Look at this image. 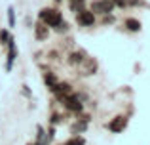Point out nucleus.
Returning <instances> with one entry per match:
<instances>
[{
  "mask_svg": "<svg viewBox=\"0 0 150 145\" xmlns=\"http://www.w3.org/2000/svg\"><path fill=\"white\" fill-rule=\"evenodd\" d=\"M125 27H127V31H131V33H139L141 31V21L135 17H127L125 19Z\"/></svg>",
  "mask_w": 150,
  "mask_h": 145,
  "instance_id": "nucleus-11",
  "label": "nucleus"
},
{
  "mask_svg": "<svg viewBox=\"0 0 150 145\" xmlns=\"http://www.w3.org/2000/svg\"><path fill=\"white\" fill-rule=\"evenodd\" d=\"M65 145H86V139L82 138V136H74V138H70Z\"/></svg>",
  "mask_w": 150,
  "mask_h": 145,
  "instance_id": "nucleus-14",
  "label": "nucleus"
},
{
  "mask_svg": "<svg viewBox=\"0 0 150 145\" xmlns=\"http://www.w3.org/2000/svg\"><path fill=\"white\" fill-rule=\"evenodd\" d=\"M53 29H55V31H57V33H65V31H67V29H69V25H67V21H65V19H63V21H61V23H59V25H57V27H53Z\"/></svg>",
  "mask_w": 150,
  "mask_h": 145,
  "instance_id": "nucleus-17",
  "label": "nucleus"
},
{
  "mask_svg": "<svg viewBox=\"0 0 150 145\" xmlns=\"http://www.w3.org/2000/svg\"><path fill=\"white\" fill-rule=\"evenodd\" d=\"M15 57H17V48H15V40H13V38H10V40H8V63H6V71H11Z\"/></svg>",
  "mask_w": 150,
  "mask_h": 145,
  "instance_id": "nucleus-7",
  "label": "nucleus"
},
{
  "mask_svg": "<svg viewBox=\"0 0 150 145\" xmlns=\"http://www.w3.org/2000/svg\"><path fill=\"white\" fill-rule=\"evenodd\" d=\"M114 8L112 0H97V2L91 4V11L93 14H110Z\"/></svg>",
  "mask_w": 150,
  "mask_h": 145,
  "instance_id": "nucleus-3",
  "label": "nucleus"
},
{
  "mask_svg": "<svg viewBox=\"0 0 150 145\" xmlns=\"http://www.w3.org/2000/svg\"><path fill=\"white\" fill-rule=\"evenodd\" d=\"M125 126H127V119H125V116H122V115H120V116H114V119L108 122V130L114 132V134H120V132H124Z\"/></svg>",
  "mask_w": 150,
  "mask_h": 145,
  "instance_id": "nucleus-4",
  "label": "nucleus"
},
{
  "mask_svg": "<svg viewBox=\"0 0 150 145\" xmlns=\"http://www.w3.org/2000/svg\"><path fill=\"white\" fill-rule=\"evenodd\" d=\"M76 21L80 23L82 27H91L93 23H95V14H93L91 10H80L78 11V15H76Z\"/></svg>",
  "mask_w": 150,
  "mask_h": 145,
  "instance_id": "nucleus-2",
  "label": "nucleus"
},
{
  "mask_svg": "<svg viewBox=\"0 0 150 145\" xmlns=\"http://www.w3.org/2000/svg\"><path fill=\"white\" fill-rule=\"evenodd\" d=\"M40 21L46 23L48 27H57L59 23L63 21V15L59 10H55V8H42L40 10Z\"/></svg>",
  "mask_w": 150,
  "mask_h": 145,
  "instance_id": "nucleus-1",
  "label": "nucleus"
},
{
  "mask_svg": "<svg viewBox=\"0 0 150 145\" xmlns=\"http://www.w3.org/2000/svg\"><path fill=\"white\" fill-rule=\"evenodd\" d=\"M51 122H53V124L61 122V116H59V115H53V116H51Z\"/></svg>",
  "mask_w": 150,
  "mask_h": 145,
  "instance_id": "nucleus-19",
  "label": "nucleus"
},
{
  "mask_svg": "<svg viewBox=\"0 0 150 145\" xmlns=\"http://www.w3.org/2000/svg\"><path fill=\"white\" fill-rule=\"evenodd\" d=\"M55 2H61V0H55Z\"/></svg>",
  "mask_w": 150,
  "mask_h": 145,
  "instance_id": "nucleus-22",
  "label": "nucleus"
},
{
  "mask_svg": "<svg viewBox=\"0 0 150 145\" xmlns=\"http://www.w3.org/2000/svg\"><path fill=\"white\" fill-rule=\"evenodd\" d=\"M127 4H131V6H139L141 0H127Z\"/></svg>",
  "mask_w": 150,
  "mask_h": 145,
  "instance_id": "nucleus-20",
  "label": "nucleus"
},
{
  "mask_svg": "<svg viewBox=\"0 0 150 145\" xmlns=\"http://www.w3.org/2000/svg\"><path fill=\"white\" fill-rule=\"evenodd\" d=\"M53 94L57 96V99H65V97H69L70 94H72V86L69 84V82H57V86L53 88Z\"/></svg>",
  "mask_w": 150,
  "mask_h": 145,
  "instance_id": "nucleus-6",
  "label": "nucleus"
},
{
  "mask_svg": "<svg viewBox=\"0 0 150 145\" xmlns=\"http://www.w3.org/2000/svg\"><path fill=\"white\" fill-rule=\"evenodd\" d=\"M34 36H36V40H48V36H50V29H48V25L46 23H36L34 25Z\"/></svg>",
  "mask_w": 150,
  "mask_h": 145,
  "instance_id": "nucleus-8",
  "label": "nucleus"
},
{
  "mask_svg": "<svg viewBox=\"0 0 150 145\" xmlns=\"http://www.w3.org/2000/svg\"><path fill=\"white\" fill-rule=\"evenodd\" d=\"M97 71V61L91 59V57H86L84 59V73L82 74H93Z\"/></svg>",
  "mask_w": 150,
  "mask_h": 145,
  "instance_id": "nucleus-9",
  "label": "nucleus"
},
{
  "mask_svg": "<svg viewBox=\"0 0 150 145\" xmlns=\"http://www.w3.org/2000/svg\"><path fill=\"white\" fill-rule=\"evenodd\" d=\"M84 59H86V54L84 52H72L69 56V63L70 65H82V63H84Z\"/></svg>",
  "mask_w": 150,
  "mask_h": 145,
  "instance_id": "nucleus-10",
  "label": "nucleus"
},
{
  "mask_svg": "<svg viewBox=\"0 0 150 145\" xmlns=\"http://www.w3.org/2000/svg\"><path fill=\"white\" fill-rule=\"evenodd\" d=\"M84 4H86V0H70V8H72V11H80V10H84Z\"/></svg>",
  "mask_w": 150,
  "mask_h": 145,
  "instance_id": "nucleus-13",
  "label": "nucleus"
},
{
  "mask_svg": "<svg viewBox=\"0 0 150 145\" xmlns=\"http://www.w3.org/2000/svg\"><path fill=\"white\" fill-rule=\"evenodd\" d=\"M112 2H114V6H118V8L127 6V0H112Z\"/></svg>",
  "mask_w": 150,
  "mask_h": 145,
  "instance_id": "nucleus-18",
  "label": "nucleus"
},
{
  "mask_svg": "<svg viewBox=\"0 0 150 145\" xmlns=\"http://www.w3.org/2000/svg\"><path fill=\"white\" fill-rule=\"evenodd\" d=\"M114 21V17H110V15H108V17H105V23H112Z\"/></svg>",
  "mask_w": 150,
  "mask_h": 145,
  "instance_id": "nucleus-21",
  "label": "nucleus"
},
{
  "mask_svg": "<svg viewBox=\"0 0 150 145\" xmlns=\"http://www.w3.org/2000/svg\"><path fill=\"white\" fill-rule=\"evenodd\" d=\"M8 23H10V27H15V10L13 8H8Z\"/></svg>",
  "mask_w": 150,
  "mask_h": 145,
  "instance_id": "nucleus-15",
  "label": "nucleus"
},
{
  "mask_svg": "<svg viewBox=\"0 0 150 145\" xmlns=\"http://www.w3.org/2000/svg\"><path fill=\"white\" fill-rule=\"evenodd\" d=\"M44 82L48 84V88L51 90V92H53V88L57 86V82H59V80H57V76H55V74L51 73V71H48V73L44 74Z\"/></svg>",
  "mask_w": 150,
  "mask_h": 145,
  "instance_id": "nucleus-12",
  "label": "nucleus"
},
{
  "mask_svg": "<svg viewBox=\"0 0 150 145\" xmlns=\"http://www.w3.org/2000/svg\"><path fill=\"white\" fill-rule=\"evenodd\" d=\"M63 103H65V107L69 109V111H74V113H80L82 109H84V105H82L80 97L74 96V94H70L69 97H65V99H63Z\"/></svg>",
  "mask_w": 150,
  "mask_h": 145,
  "instance_id": "nucleus-5",
  "label": "nucleus"
},
{
  "mask_svg": "<svg viewBox=\"0 0 150 145\" xmlns=\"http://www.w3.org/2000/svg\"><path fill=\"white\" fill-rule=\"evenodd\" d=\"M10 33H8V31L6 29H2V31H0V42H2V44H8V40H10Z\"/></svg>",
  "mask_w": 150,
  "mask_h": 145,
  "instance_id": "nucleus-16",
  "label": "nucleus"
}]
</instances>
